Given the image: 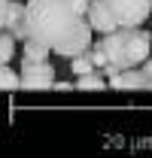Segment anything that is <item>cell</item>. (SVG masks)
I'll return each mask as SVG.
<instances>
[{"label": "cell", "instance_id": "obj_1", "mask_svg": "<svg viewBox=\"0 0 152 158\" xmlns=\"http://www.w3.org/2000/svg\"><path fill=\"white\" fill-rule=\"evenodd\" d=\"M91 0H27V27L31 37L46 43L61 58H76L91 49Z\"/></svg>", "mask_w": 152, "mask_h": 158}, {"label": "cell", "instance_id": "obj_2", "mask_svg": "<svg viewBox=\"0 0 152 158\" xmlns=\"http://www.w3.org/2000/svg\"><path fill=\"white\" fill-rule=\"evenodd\" d=\"M100 46L107 52V64H113L116 70H128V67H140L152 52V34L146 24L137 27H116L113 34H103Z\"/></svg>", "mask_w": 152, "mask_h": 158}, {"label": "cell", "instance_id": "obj_3", "mask_svg": "<svg viewBox=\"0 0 152 158\" xmlns=\"http://www.w3.org/2000/svg\"><path fill=\"white\" fill-rule=\"evenodd\" d=\"M113 19L119 21V27H137L146 24L152 15V0H107Z\"/></svg>", "mask_w": 152, "mask_h": 158}, {"label": "cell", "instance_id": "obj_4", "mask_svg": "<svg viewBox=\"0 0 152 158\" xmlns=\"http://www.w3.org/2000/svg\"><path fill=\"white\" fill-rule=\"evenodd\" d=\"M19 73H21V85L24 88H52V85H58L55 82V67L49 64V58H43V61L24 58Z\"/></svg>", "mask_w": 152, "mask_h": 158}, {"label": "cell", "instance_id": "obj_5", "mask_svg": "<svg viewBox=\"0 0 152 158\" xmlns=\"http://www.w3.org/2000/svg\"><path fill=\"white\" fill-rule=\"evenodd\" d=\"M3 31H9L19 43L31 40V27H27V3L3 0Z\"/></svg>", "mask_w": 152, "mask_h": 158}, {"label": "cell", "instance_id": "obj_6", "mask_svg": "<svg viewBox=\"0 0 152 158\" xmlns=\"http://www.w3.org/2000/svg\"><path fill=\"white\" fill-rule=\"evenodd\" d=\"M88 21H91V27H95L100 37H103V34H113L116 27H119V21L113 19L107 0H91V3H88Z\"/></svg>", "mask_w": 152, "mask_h": 158}, {"label": "cell", "instance_id": "obj_7", "mask_svg": "<svg viewBox=\"0 0 152 158\" xmlns=\"http://www.w3.org/2000/svg\"><path fill=\"white\" fill-rule=\"evenodd\" d=\"M110 88H146V76L140 67H128L110 79Z\"/></svg>", "mask_w": 152, "mask_h": 158}, {"label": "cell", "instance_id": "obj_8", "mask_svg": "<svg viewBox=\"0 0 152 158\" xmlns=\"http://www.w3.org/2000/svg\"><path fill=\"white\" fill-rule=\"evenodd\" d=\"M76 85L79 88H103V85H110V79L103 76L100 70H91V73H82V76H76Z\"/></svg>", "mask_w": 152, "mask_h": 158}, {"label": "cell", "instance_id": "obj_9", "mask_svg": "<svg viewBox=\"0 0 152 158\" xmlns=\"http://www.w3.org/2000/svg\"><path fill=\"white\" fill-rule=\"evenodd\" d=\"M49 46L46 43H40V40H24V58H34V61H43V58H49Z\"/></svg>", "mask_w": 152, "mask_h": 158}, {"label": "cell", "instance_id": "obj_10", "mask_svg": "<svg viewBox=\"0 0 152 158\" xmlns=\"http://www.w3.org/2000/svg\"><path fill=\"white\" fill-rule=\"evenodd\" d=\"M91 70H97L95 61H91V55L85 52V55H76V58H70V73L73 76H82V73H91Z\"/></svg>", "mask_w": 152, "mask_h": 158}, {"label": "cell", "instance_id": "obj_11", "mask_svg": "<svg viewBox=\"0 0 152 158\" xmlns=\"http://www.w3.org/2000/svg\"><path fill=\"white\" fill-rule=\"evenodd\" d=\"M15 43L19 40L12 37L9 31H3V37H0V64H9L12 55H15Z\"/></svg>", "mask_w": 152, "mask_h": 158}, {"label": "cell", "instance_id": "obj_12", "mask_svg": "<svg viewBox=\"0 0 152 158\" xmlns=\"http://www.w3.org/2000/svg\"><path fill=\"white\" fill-rule=\"evenodd\" d=\"M0 82H3L6 88H15V85H21V73H15L9 64H3V67H0Z\"/></svg>", "mask_w": 152, "mask_h": 158}, {"label": "cell", "instance_id": "obj_13", "mask_svg": "<svg viewBox=\"0 0 152 158\" xmlns=\"http://www.w3.org/2000/svg\"><path fill=\"white\" fill-rule=\"evenodd\" d=\"M140 70H143V76H146V88H152V58H146L140 64Z\"/></svg>", "mask_w": 152, "mask_h": 158}]
</instances>
